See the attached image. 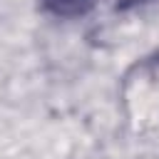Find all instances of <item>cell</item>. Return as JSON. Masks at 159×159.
<instances>
[{"label": "cell", "mask_w": 159, "mask_h": 159, "mask_svg": "<svg viewBox=\"0 0 159 159\" xmlns=\"http://www.w3.org/2000/svg\"><path fill=\"white\" fill-rule=\"evenodd\" d=\"M122 117L137 134H159V50L139 57L119 82Z\"/></svg>", "instance_id": "6da1fadb"}, {"label": "cell", "mask_w": 159, "mask_h": 159, "mask_svg": "<svg viewBox=\"0 0 159 159\" xmlns=\"http://www.w3.org/2000/svg\"><path fill=\"white\" fill-rule=\"evenodd\" d=\"M97 5V0H40V7L60 20H77L84 17L92 7Z\"/></svg>", "instance_id": "7a4b0ae2"}, {"label": "cell", "mask_w": 159, "mask_h": 159, "mask_svg": "<svg viewBox=\"0 0 159 159\" xmlns=\"http://www.w3.org/2000/svg\"><path fill=\"white\" fill-rule=\"evenodd\" d=\"M147 2H154V0H114V5H117V7H122V10L139 7V5H147Z\"/></svg>", "instance_id": "3957f363"}]
</instances>
